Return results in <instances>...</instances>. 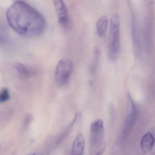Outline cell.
<instances>
[{"label":"cell","mask_w":155,"mask_h":155,"mask_svg":"<svg viewBox=\"0 0 155 155\" xmlns=\"http://www.w3.org/2000/svg\"><path fill=\"white\" fill-rule=\"evenodd\" d=\"M6 18L10 26L21 35L37 37L45 28L44 18L39 12L28 4L17 1L8 8Z\"/></svg>","instance_id":"obj_1"},{"label":"cell","mask_w":155,"mask_h":155,"mask_svg":"<svg viewBox=\"0 0 155 155\" xmlns=\"http://www.w3.org/2000/svg\"><path fill=\"white\" fill-rule=\"evenodd\" d=\"M120 17L117 15H114L111 18L110 35L107 47L108 56L112 61L117 60L120 51Z\"/></svg>","instance_id":"obj_2"},{"label":"cell","mask_w":155,"mask_h":155,"mask_svg":"<svg viewBox=\"0 0 155 155\" xmlns=\"http://www.w3.org/2000/svg\"><path fill=\"white\" fill-rule=\"evenodd\" d=\"M74 69V64L71 60L62 59L58 63L54 73L55 83L59 87H63L70 81Z\"/></svg>","instance_id":"obj_3"},{"label":"cell","mask_w":155,"mask_h":155,"mask_svg":"<svg viewBox=\"0 0 155 155\" xmlns=\"http://www.w3.org/2000/svg\"><path fill=\"white\" fill-rule=\"evenodd\" d=\"M104 134V129L103 120L98 119L94 121L90 126L89 140L90 150L92 151L97 150L103 145Z\"/></svg>","instance_id":"obj_4"},{"label":"cell","mask_w":155,"mask_h":155,"mask_svg":"<svg viewBox=\"0 0 155 155\" xmlns=\"http://www.w3.org/2000/svg\"><path fill=\"white\" fill-rule=\"evenodd\" d=\"M127 98L128 110L122 133L123 140L129 135L135 123L137 115V108L130 94H127Z\"/></svg>","instance_id":"obj_5"},{"label":"cell","mask_w":155,"mask_h":155,"mask_svg":"<svg viewBox=\"0 0 155 155\" xmlns=\"http://www.w3.org/2000/svg\"><path fill=\"white\" fill-rule=\"evenodd\" d=\"M57 13L59 22L62 26L66 27L69 22V13L67 7L63 0H53Z\"/></svg>","instance_id":"obj_6"},{"label":"cell","mask_w":155,"mask_h":155,"mask_svg":"<svg viewBox=\"0 0 155 155\" xmlns=\"http://www.w3.org/2000/svg\"><path fill=\"white\" fill-rule=\"evenodd\" d=\"M85 146L84 137L83 134L78 133L73 143L71 155H84Z\"/></svg>","instance_id":"obj_7"},{"label":"cell","mask_w":155,"mask_h":155,"mask_svg":"<svg viewBox=\"0 0 155 155\" xmlns=\"http://www.w3.org/2000/svg\"><path fill=\"white\" fill-rule=\"evenodd\" d=\"M155 138L151 133L146 134L141 140V147L143 152L145 153H150L153 150L154 146Z\"/></svg>","instance_id":"obj_8"},{"label":"cell","mask_w":155,"mask_h":155,"mask_svg":"<svg viewBox=\"0 0 155 155\" xmlns=\"http://www.w3.org/2000/svg\"><path fill=\"white\" fill-rule=\"evenodd\" d=\"M108 25V20L106 16L101 17L97 23V31L100 37H103L105 35Z\"/></svg>","instance_id":"obj_9"},{"label":"cell","mask_w":155,"mask_h":155,"mask_svg":"<svg viewBox=\"0 0 155 155\" xmlns=\"http://www.w3.org/2000/svg\"><path fill=\"white\" fill-rule=\"evenodd\" d=\"M14 66L15 70L19 73L21 77L27 78L32 76L33 74L32 71L24 64L19 63H16L15 64Z\"/></svg>","instance_id":"obj_10"},{"label":"cell","mask_w":155,"mask_h":155,"mask_svg":"<svg viewBox=\"0 0 155 155\" xmlns=\"http://www.w3.org/2000/svg\"><path fill=\"white\" fill-rule=\"evenodd\" d=\"M10 98L9 92L8 89L5 88L0 93V102L4 103L9 100Z\"/></svg>","instance_id":"obj_11"},{"label":"cell","mask_w":155,"mask_h":155,"mask_svg":"<svg viewBox=\"0 0 155 155\" xmlns=\"http://www.w3.org/2000/svg\"><path fill=\"white\" fill-rule=\"evenodd\" d=\"M105 145H103L101 147L97 150L92 151V153L90 155H103L105 150Z\"/></svg>","instance_id":"obj_12"},{"label":"cell","mask_w":155,"mask_h":155,"mask_svg":"<svg viewBox=\"0 0 155 155\" xmlns=\"http://www.w3.org/2000/svg\"><path fill=\"white\" fill-rule=\"evenodd\" d=\"M5 40V37L4 35L0 29V43H3Z\"/></svg>","instance_id":"obj_13"},{"label":"cell","mask_w":155,"mask_h":155,"mask_svg":"<svg viewBox=\"0 0 155 155\" xmlns=\"http://www.w3.org/2000/svg\"><path fill=\"white\" fill-rule=\"evenodd\" d=\"M28 155H42L40 153H34L31 154H30Z\"/></svg>","instance_id":"obj_14"},{"label":"cell","mask_w":155,"mask_h":155,"mask_svg":"<svg viewBox=\"0 0 155 155\" xmlns=\"http://www.w3.org/2000/svg\"><path fill=\"white\" fill-rule=\"evenodd\" d=\"M0 149H1V147H0Z\"/></svg>","instance_id":"obj_15"}]
</instances>
